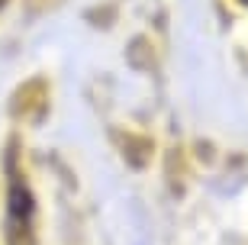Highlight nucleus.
<instances>
[{
    "label": "nucleus",
    "mask_w": 248,
    "mask_h": 245,
    "mask_svg": "<svg viewBox=\"0 0 248 245\" xmlns=\"http://www.w3.org/2000/svg\"><path fill=\"white\" fill-rule=\"evenodd\" d=\"M7 236H10V245L29 242V236H32V200H29V191L23 187V181H13V187H10Z\"/></svg>",
    "instance_id": "obj_1"
}]
</instances>
